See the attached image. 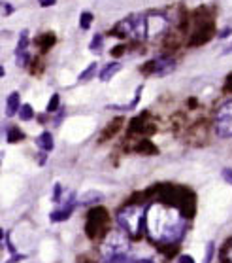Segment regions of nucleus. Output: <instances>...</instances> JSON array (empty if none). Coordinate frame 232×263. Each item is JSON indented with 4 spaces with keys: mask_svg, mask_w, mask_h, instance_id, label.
<instances>
[{
    "mask_svg": "<svg viewBox=\"0 0 232 263\" xmlns=\"http://www.w3.org/2000/svg\"><path fill=\"white\" fill-rule=\"evenodd\" d=\"M96 72H98V65H96V63H91V65L79 74V82H89V80H93L96 76Z\"/></svg>",
    "mask_w": 232,
    "mask_h": 263,
    "instance_id": "obj_11",
    "label": "nucleus"
},
{
    "mask_svg": "<svg viewBox=\"0 0 232 263\" xmlns=\"http://www.w3.org/2000/svg\"><path fill=\"white\" fill-rule=\"evenodd\" d=\"M178 263H195V259H193V256H189V254H183V256H179Z\"/></svg>",
    "mask_w": 232,
    "mask_h": 263,
    "instance_id": "obj_20",
    "label": "nucleus"
},
{
    "mask_svg": "<svg viewBox=\"0 0 232 263\" xmlns=\"http://www.w3.org/2000/svg\"><path fill=\"white\" fill-rule=\"evenodd\" d=\"M225 256L228 259V263H232V239L226 242V248H225Z\"/></svg>",
    "mask_w": 232,
    "mask_h": 263,
    "instance_id": "obj_18",
    "label": "nucleus"
},
{
    "mask_svg": "<svg viewBox=\"0 0 232 263\" xmlns=\"http://www.w3.org/2000/svg\"><path fill=\"white\" fill-rule=\"evenodd\" d=\"M15 59L21 66H25L30 59V51H29V30H23L21 36H19L17 49H15Z\"/></svg>",
    "mask_w": 232,
    "mask_h": 263,
    "instance_id": "obj_7",
    "label": "nucleus"
},
{
    "mask_svg": "<svg viewBox=\"0 0 232 263\" xmlns=\"http://www.w3.org/2000/svg\"><path fill=\"white\" fill-rule=\"evenodd\" d=\"M38 2H40V6H44V8L55 6V4H57V0H38Z\"/></svg>",
    "mask_w": 232,
    "mask_h": 263,
    "instance_id": "obj_21",
    "label": "nucleus"
},
{
    "mask_svg": "<svg viewBox=\"0 0 232 263\" xmlns=\"http://www.w3.org/2000/svg\"><path fill=\"white\" fill-rule=\"evenodd\" d=\"M59 95H57V93H55L53 97H51V99H49V102H48V112H55V110H57V108H59Z\"/></svg>",
    "mask_w": 232,
    "mask_h": 263,
    "instance_id": "obj_17",
    "label": "nucleus"
},
{
    "mask_svg": "<svg viewBox=\"0 0 232 263\" xmlns=\"http://www.w3.org/2000/svg\"><path fill=\"white\" fill-rule=\"evenodd\" d=\"M77 204V199L76 197H68V199H62V204H60L59 210H53L51 212V220L53 221H65L70 218V214L74 212V209H76Z\"/></svg>",
    "mask_w": 232,
    "mask_h": 263,
    "instance_id": "obj_6",
    "label": "nucleus"
},
{
    "mask_svg": "<svg viewBox=\"0 0 232 263\" xmlns=\"http://www.w3.org/2000/svg\"><path fill=\"white\" fill-rule=\"evenodd\" d=\"M36 144L40 146V149H42L44 154H48V152H51L53 149V137H51V133L44 131L40 137L36 138Z\"/></svg>",
    "mask_w": 232,
    "mask_h": 263,
    "instance_id": "obj_10",
    "label": "nucleus"
},
{
    "mask_svg": "<svg viewBox=\"0 0 232 263\" xmlns=\"http://www.w3.org/2000/svg\"><path fill=\"white\" fill-rule=\"evenodd\" d=\"M21 95H19L17 91H13L10 93L6 99V116L8 118H13L15 114H19V110H21Z\"/></svg>",
    "mask_w": 232,
    "mask_h": 263,
    "instance_id": "obj_8",
    "label": "nucleus"
},
{
    "mask_svg": "<svg viewBox=\"0 0 232 263\" xmlns=\"http://www.w3.org/2000/svg\"><path fill=\"white\" fill-rule=\"evenodd\" d=\"M126 252H129V233H125L121 228L110 231L104 239V245L100 246V254L104 261H110L113 257L126 256Z\"/></svg>",
    "mask_w": 232,
    "mask_h": 263,
    "instance_id": "obj_3",
    "label": "nucleus"
},
{
    "mask_svg": "<svg viewBox=\"0 0 232 263\" xmlns=\"http://www.w3.org/2000/svg\"><path fill=\"white\" fill-rule=\"evenodd\" d=\"M93 21H95V15L91 12H81V15H79V29L81 30H89L91 25H93Z\"/></svg>",
    "mask_w": 232,
    "mask_h": 263,
    "instance_id": "obj_12",
    "label": "nucleus"
},
{
    "mask_svg": "<svg viewBox=\"0 0 232 263\" xmlns=\"http://www.w3.org/2000/svg\"><path fill=\"white\" fill-rule=\"evenodd\" d=\"M104 263H132V261L126 256H119V257H113V259H110V261H104Z\"/></svg>",
    "mask_w": 232,
    "mask_h": 263,
    "instance_id": "obj_19",
    "label": "nucleus"
},
{
    "mask_svg": "<svg viewBox=\"0 0 232 263\" xmlns=\"http://www.w3.org/2000/svg\"><path fill=\"white\" fill-rule=\"evenodd\" d=\"M138 263H151V261H147V259H142V261H138Z\"/></svg>",
    "mask_w": 232,
    "mask_h": 263,
    "instance_id": "obj_26",
    "label": "nucleus"
},
{
    "mask_svg": "<svg viewBox=\"0 0 232 263\" xmlns=\"http://www.w3.org/2000/svg\"><path fill=\"white\" fill-rule=\"evenodd\" d=\"M215 133L221 138H232V99L225 101L214 116Z\"/></svg>",
    "mask_w": 232,
    "mask_h": 263,
    "instance_id": "obj_4",
    "label": "nucleus"
},
{
    "mask_svg": "<svg viewBox=\"0 0 232 263\" xmlns=\"http://www.w3.org/2000/svg\"><path fill=\"white\" fill-rule=\"evenodd\" d=\"M145 212L147 210H143L142 206H138V204H132V206H125V209L119 210V214H117V223H119V228L129 233V237H140L142 235V229L145 226Z\"/></svg>",
    "mask_w": 232,
    "mask_h": 263,
    "instance_id": "obj_2",
    "label": "nucleus"
},
{
    "mask_svg": "<svg viewBox=\"0 0 232 263\" xmlns=\"http://www.w3.org/2000/svg\"><path fill=\"white\" fill-rule=\"evenodd\" d=\"M223 53H232V44H228V46H226V48H225V51H223Z\"/></svg>",
    "mask_w": 232,
    "mask_h": 263,
    "instance_id": "obj_25",
    "label": "nucleus"
},
{
    "mask_svg": "<svg viewBox=\"0 0 232 263\" xmlns=\"http://www.w3.org/2000/svg\"><path fill=\"white\" fill-rule=\"evenodd\" d=\"M17 116H19V120L29 121V120H32V118H34V110H32V106H30V104H23Z\"/></svg>",
    "mask_w": 232,
    "mask_h": 263,
    "instance_id": "obj_14",
    "label": "nucleus"
},
{
    "mask_svg": "<svg viewBox=\"0 0 232 263\" xmlns=\"http://www.w3.org/2000/svg\"><path fill=\"white\" fill-rule=\"evenodd\" d=\"M121 68H123V65H121L119 61H112V63H108V65L102 68L100 76H98V78H100L102 82H110V80H112L113 76H115V74L121 70Z\"/></svg>",
    "mask_w": 232,
    "mask_h": 263,
    "instance_id": "obj_9",
    "label": "nucleus"
},
{
    "mask_svg": "<svg viewBox=\"0 0 232 263\" xmlns=\"http://www.w3.org/2000/svg\"><path fill=\"white\" fill-rule=\"evenodd\" d=\"M230 32H232V29H225V30H223V32L219 34V38H225V36H228Z\"/></svg>",
    "mask_w": 232,
    "mask_h": 263,
    "instance_id": "obj_24",
    "label": "nucleus"
},
{
    "mask_svg": "<svg viewBox=\"0 0 232 263\" xmlns=\"http://www.w3.org/2000/svg\"><path fill=\"white\" fill-rule=\"evenodd\" d=\"M145 229L149 239L159 245H176L185 233L183 214L174 206L155 203L145 212Z\"/></svg>",
    "mask_w": 232,
    "mask_h": 263,
    "instance_id": "obj_1",
    "label": "nucleus"
},
{
    "mask_svg": "<svg viewBox=\"0 0 232 263\" xmlns=\"http://www.w3.org/2000/svg\"><path fill=\"white\" fill-rule=\"evenodd\" d=\"M2 6H4V15H10L13 12V8L8 4V2H2Z\"/></svg>",
    "mask_w": 232,
    "mask_h": 263,
    "instance_id": "obj_23",
    "label": "nucleus"
},
{
    "mask_svg": "<svg viewBox=\"0 0 232 263\" xmlns=\"http://www.w3.org/2000/svg\"><path fill=\"white\" fill-rule=\"evenodd\" d=\"M214 252H215V245L214 242H208V246H206V256H204V263H212Z\"/></svg>",
    "mask_w": 232,
    "mask_h": 263,
    "instance_id": "obj_16",
    "label": "nucleus"
},
{
    "mask_svg": "<svg viewBox=\"0 0 232 263\" xmlns=\"http://www.w3.org/2000/svg\"><path fill=\"white\" fill-rule=\"evenodd\" d=\"M223 176H225V180H228V184H232V171L230 168H223Z\"/></svg>",
    "mask_w": 232,
    "mask_h": 263,
    "instance_id": "obj_22",
    "label": "nucleus"
},
{
    "mask_svg": "<svg viewBox=\"0 0 232 263\" xmlns=\"http://www.w3.org/2000/svg\"><path fill=\"white\" fill-rule=\"evenodd\" d=\"M89 48H91V51H95V53H98V51H100V49H102V34H95V36H93V40H91Z\"/></svg>",
    "mask_w": 232,
    "mask_h": 263,
    "instance_id": "obj_15",
    "label": "nucleus"
},
{
    "mask_svg": "<svg viewBox=\"0 0 232 263\" xmlns=\"http://www.w3.org/2000/svg\"><path fill=\"white\" fill-rule=\"evenodd\" d=\"M6 138H8V142L13 144V142H19V140H23L25 135H23V131H21V129H17V127H10V129H8Z\"/></svg>",
    "mask_w": 232,
    "mask_h": 263,
    "instance_id": "obj_13",
    "label": "nucleus"
},
{
    "mask_svg": "<svg viewBox=\"0 0 232 263\" xmlns=\"http://www.w3.org/2000/svg\"><path fill=\"white\" fill-rule=\"evenodd\" d=\"M108 223V214L104 209H93L89 214V221H87V235L89 237H96L102 229L106 228Z\"/></svg>",
    "mask_w": 232,
    "mask_h": 263,
    "instance_id": "obj_5",
    "label": "nucleus"
}]
</instances>
